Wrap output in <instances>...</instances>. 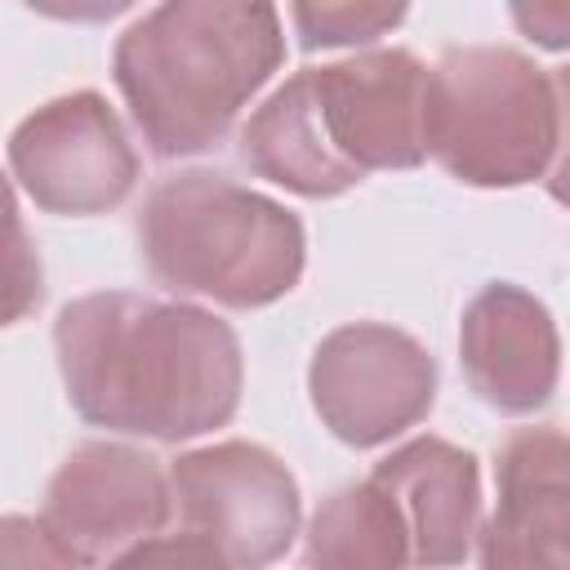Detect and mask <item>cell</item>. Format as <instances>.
<instances>
[{"mask_svg": "<svg viewBox=\"0 0 570 570\" xmlns=\"http://www.w3.org/2000/svg\"><path fill=\"white\" fill-rule=\"evenodd\" d=\"M281 62L276 4L169 0L120 31L111 76L151 156L178 160L223 142Z\"/></svg>", "mask_w": 570, "mask_h": 570, "instance_id": "obj_3", "label": "cell"}, {"mask_svg": "<svg viewBox=\"0 0 570 570\" xmlns=\"http://www.w3.org/2000/svg\"><path fill=\"white\" fill-rule=\"evenodd\" d=\"M468 387L499 414H534L561 379V334L552 312L521 285H485L459 321Z\"/></svg>", "mask_w": 570, "mask_h": 570, "instance_id": "obj_10", "label": "cell"}, {"mask_svg": "<svg viewBox=\"0 0 570 570\" xmlns=\"http://www.w3.org/2000/svg\"><path fill=\"white\" fill-rule=\"evenodd\" d=\"M303 49H356L374 45L405 22V4H294L289 9Z\"/></svg>", "mask_w": 570, "mask_h": 570, "instance_id": "obj_15", "label": "cell"}, {"mask_svg": "<svg viewBox=\"0 0 570 570\" xmlns=\"http://www.w3.org/2000/svg\"><path fill=\"white\" fill-rule=\"evenodd\" d=\"M307 392L312 410L343 445L374 450L428 419L436 405V361L396 325L352 321L316 343Z\"/></svg>", "mask_w": 570, "mask_h": 570, "instance_id": "obj_6", "label": "cell"}, {"mask_svg": "<svg viewBox=\"0 0 570 570\" xmlns=\"http://www.w3.org/2000/svg\"><path fill=\"white\" fill-rule=\"evenodd\" d=\"M307 570H405L410 530L396 503L365 476L334 490L307 521Z\"/></svg>", "mask_w": 570, "mask_h": 570, "instance_id": "obj_13", "label": "cell"}, {"mask_svg": "<svg viewBox=\"0 0 570 570\" xmlns=\"http://www.w3.org/2000/svg\"><path fill=\"white\" fill-rule=\"evenodd\" d=\"M102 570H232V566L214 543L183 530V534H147L125 552H116Z\"/></svg>", "mask_w": 570, "mask_h": 570, "instance_id": "obj_16", "label": "cell"}, {"mask_svg": "<svg viewBox=\"0 0 570 570\" xmlns=\"http://www.w3.org/2000/svg\"><path fill=\"white\" fill-rule=\"evenodd\" d=\"M138 249L156 285L232 312L285 298L307 263L294 209L209 169L174 174L147 191Z\"/></svg>", "mask_w": 570, "mask_h": 570, "instance_id": "obj_4", "label": "cell"}, {"mask_svg": "<svg viewBox=\"0 0 570 570\" xmlns=\"http://www.w3.org/2000/svg\"><path fill=\"white\" fill-rule=\"evenodd\" d=\"M423 62L365 49L294 71L240 129V160L307 200H330L374 169L423 165Z\"/></svg>", "mask_w": 570, "mask_h": 570, "instance_id": "obj_2", "label": "cell"}, {"mask_svg": "<svg viewBox=\"0 0 570 570\" xmlns=\"http://www.w3.org/2000/svg\"><path fill=\"white\" fill-rule=\"evenodd\" d=\"M561 151V89L512 45H454L423 71V156L468 187H525Z\"/></svg>", "mask_w": 570, "mask_h": 570, "instance_id": "obj_5", "label": "cell"}, {"mask_svg": "<svg viewBox=\"0 0 570 570\" xmlns=\"http://www.w3.org/2000/svg\"><path fill=\"white\" fill-rule=\"evenodd\" d=\"M0 570H80L40 517H0Z\"/></svg>", "mask_w": 570, "mask_h": 570, "instance_id": "obj_17", "label": "cell"}, {"mask_svg": "<svg viewBox=\"0 0 570 570\" xmlns=\"http://www.w3.org/2000/svg\"><path fill=\"white\" fill-rule=\"evenodd\" d=\"M169 490L187 530L214 543L232 570L281 561L303 521L294 472L254 441H214L178 454Z\"/></svg>", "mask_w": 570, "mask_h": 570, "instance_id": "obj_7", "label": "cell"}, {"mask_svg": "<svg viewBox=\"0 0 570 570\" xmlns=\"http://www.w3.org/2000/svg\"><path fill=\"white\" fill-rule=\"evenodd\" d=\"M45 298V267L40 249L18 214L13 183L0 169V330L27 321Z\"/></svg>", "mask_w": 570, "mask_h": 570, "instance_id": "obj_14", "label": "cell"}, {"mask_svg": "<svg viewBox=\"0 0 570 570\" xmlns=\"http://www.w3.org/2000/svg\"><path fill=\"white\" fill-rule=\"evenodd\" d=\"M370 481L396 503L410 530V566L454 570L468 561L481 525V468L472 450L414 436L379 459Z\"/></svg>", "mask_w": 570, "mask_h": 570, "instance_id": "obj_12", "label": "cell"}, {"mask_svg": "<svg viewBox=\"0 0 570 570\" xmlns=\"http://www.w3.org/2000/svg\"><path fill=\"white\" fill-rule=\"evenodd\" d=\"M494 512L481 534V570H566V436L561 428H521L494 463Z\"/></svg>", "mask_w": 570, "mask_h": 570, "instance_id": "obj_11", "label": "cell"}, {"mask_svg": "<svg viewBox=\"0 0 570 570\" xmlns=\"http://www.w3.org/2000/svg\"><path fill=\"white\" fill-rule=\"evenodd\" d=\"M71 410L107 432L191 441L232 423L245 387L236 330L196 307L134 289L71 298L53 321Z\"/></svg>", "mask_w": 570, "mask_h": 570, "instance_id": "obj_1", "label": "cell"}, {"mask_svg": "<svg viewBox=\"0 0 570 570\" xmlns=\"http://www.w3.org/2000/svg\"><path fill=\"white\" fill-rule=\"evenodd\" d=\"M9 174L45 214L94 218L129 200L142 165L116 107L98 89H76L18 120Z\"/></svg>", "mask_w": 570, "mask_h": 570, "instance_id": "obj_8", "label": "cell"}, {"mask_svg": "<svg viewBox=\"0 0 570 570\" xmlns=\"http://www.w3.org/2000/svg\"><path fill=\"white\" fill-rule=\"evenodd\" d=\"M169 512L174 490L160 459L125 441H85L49 476L40 521L80 570H94L156 534Z\"/></svg>", "mask_w": 570, "mask_h": 570, "instance_id": "obj_9", "label": "cell"}]
</instances>
